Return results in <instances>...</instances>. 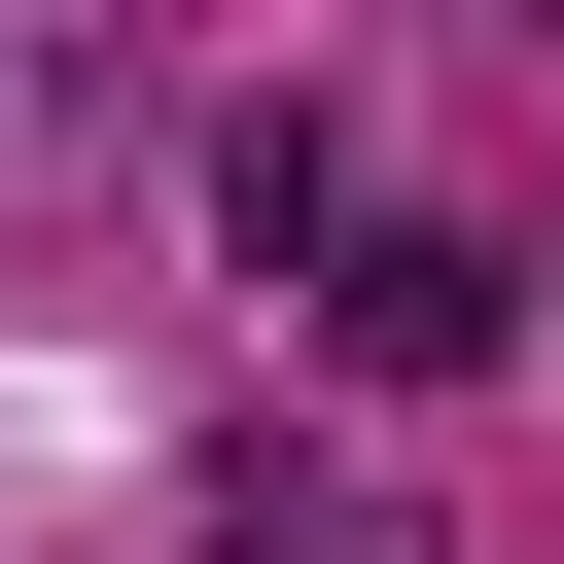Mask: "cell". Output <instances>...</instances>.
Masks as SVG:
<instances>
[{"label":"cell","mask_w":564,"mask_h":564,"mask_svg":"<svg viewBox=\"0 0 564 564\" xmlns=\"http://www.w3.org/2000/svg\"><path fill=\"white\" fill-rule=\"evenodd\" d=\"M317 352H352V388H494V352H529V247H494V212H352V247H317Z\"/></svg>","instance_id":"cell-1"},{"label":"cell","mask_w":564,"mask_h":564,"mask_svg":"<svg viewBox=\"0 0 564 564\" xmlns=\"http://www.w3.org/2000/svg\"><path fill=\"white\" fill-rule=\"evenodd\" d=\"M212 212H247V282H317V247H352V106H247V141H212Z\"/></svg>","instance_id":"cell-3"},{"label":"cell","mask_w":564,"mask_h":564,"mask_svg":"<svg viewBox=\"0 0 564 564\" xmlns=\"http://www.w3.org/2000/svg\"><path fill=\"white\" fill-rule=\"evenodd\" d=\"M176 564H458V494H388V458H282V423H247Z\"/></svg>","instance_id":"cell-2"}]
</instances>
